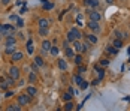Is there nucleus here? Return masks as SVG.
I'll use <instances>...</instances> for the list:
<instances>
[{
	"label": "nucleus",
	"mask_w": 130,
	"mask_h": 111,
	"mask_svg": "<svg viewBox=\"0 0 130 111\" xmlns=\"http://www.w3.org/2000/svg\"><path fill=\"white\" fill-rule=\"evenodd\" d=\"M26 12H27V8H26V6H23V8L19 9V14H26Z\"/></svg>",
	"instance_id": "nucleus-39"
},
{
	"label": "nucleus",
	"mask_w": 130,
	"mask_h": 111,
	"mask_svg": "<svg viewBox=\"0 0 130 111\" xmlns=\"http://www.w3.org/2000/svg\"><path fill=\"white\" fill-rule=\"evenodd\" d=\"M106 51H108L109 54H117V53H118V48H115L114 45H112V47L109 45V47H106Z\"/></svg>",
	"instance_id": "nucleus-16"
},
{
	"label": "nucleus",
	"mask_w": 130,
	"mask_h": 111,
	"mask_svg": "<svg viewBox=\"0 0 130 111\" xmlns=\"http://www.w3.org/2000/svg\"><path fill=\"white\" fill-rule=\"evenodd\" d=\"M0 35H2V33H0Z\"/></svg>",
	"instance_id": "nucleus-45"
},
{
	"label": "nucleus",
	"mask_w": 130,
	"mask_h": 111,
	"mask_svg": "<svg viewBox=\"0 0 130 111\" xmlns=\"http://www.w3.org/2000/svg\"><path fill=\"white\" fill-rule=\"evenodd\" d=\"M19 17L18 15H15V14H12V15H9V21H16Z\"/></svg>",
	"instance_id": "nucleus-34"
},
{
	"label": "nucleus",
	"mask_w": 130,
	"mask_h": 111,
	"mask_svg": "<svg viewBox=\"0 0 130 111\" xmlns=\"http://www.w3.org/2000/svg\"><path fill=\"white\" fill-rule=\"evenodd\" d=\"M54 8V3H51V2H44V11H49V9H52Z\"/></svg>",
	"instance_id": "nucleus-15"
},
{
	"label": "nucleus",
	"mask_w": 130,
	"mask_h": 111,
	"mask_svg": "<svg viewBox=\"0 0 130 111\" xmlns=\"http://www.w3.org/2000/svg\"><path fill=\"white\" fill-rule=\"evenodd\" d=\"M72 44H73V50H75L76 53H82V44L79 42V39H75Z\"/></svg>",
	"instance_id": "nucleus-5"
},
{
	"label": "nucleus",
	"mask_w": 130,
	"mask_h": 111,
	"mask_svg": "<svg viewBox=\"0 0 130 111\" xmlns=\"http://www.w3.org/2000/svg\"><path fill=\"white\" fill-rule=\"evenodd\" d=\"M73 81H75V83H76V84L79 86V84L82 83V77H81V74H78V75H75V77H73Z\"/></svg>",
	"instance_id": "nucleus-24"
},
{
	"label": "nucleus",
	"mask_w": 130,
	"mask_h": 111,
	"mask_svg": "<svg viewBox=\"0 0 130 111\" xmlns=\"http://www.w3.org/2000/svg\"><path fill=\"white\" fill-rule=\"evenodd\" d=\"M9 77H12L14 80H18V77H19V68L11 66L9 68Z\"/></svg>",
	"instance_id": "nucleus-3"
},
{
	"label": "nucleus",
	"mask_w": 130,
	"mask_h": 111,
	"mask_svg": "<svg viewBox=\"0 0 130 111\" xmlns=\"http://www.w3.org/2000/svg\"><path fill=\"white\" fill-rule=\"evenodd\" d=\"M87 39H88V42H90V44H93V45H94V44H97V36H96V35H87Z\"/></svg>",
	"instance_id": "nucleus-9"
},
{
	"label": "nucleus",
	"mask_w": 130,
	"mask_h": 111,
	"mask_svg": "<svg viewBox=\"0 0 130 111\" xmlns=\"http://www.w3.org/2000/svg\"><path fill=\"white\" fill-rule=\"evenodd\" d=\"M88 27H90V30H93V33H99V32H100L99 21H93V20H90V21H88Z\"/></svg>",
	"instance_id": "nucleus-1"
},
{
	"label": "nucleus",
	"mask_w": 130,
	"mask_h": 111,
	"mask_svg": "<svg viewBox=\"0 0 130 111\" xmlns=\"http://www.w3.org/2000/svg\"><path fill=\"white\" fill-rule=\"evenodd\" d=\"M58 68H60L61 71H66V69H67V63H66L63 59H58Z\"/></svg>",
	"instance_id": "nucleus-14"
},
{
	"label": "nucleus",
	"mask_w": 130,
	"mask_h": 111,
	"mask_svg": "<svg viewBox=\"0 0 130 111\" xmlns=\"http://www.w3.org/2000/svg\"><path fill=\"white\" fill-rule=\"evenodd\" d=\"M5 96H6V98H11V96H14V92H12V90H8V92L5 93Z\"/></svg>",
	"instance_id": "nucleus-38"
},
{
	"label": "nucleus",
	"mask_w": 130,
	"mask_h": 111,
	"mask_svg": "<svg viewBox=\"0 0 130 111\" xmlns=\"http://www.w3.org/2000/svg\"><path fill=\"white\" fill-rule=\"evenodd\" d=\"M84 5L85 6H90V8H96V6H99V0H84Z\"/></svg>",
	"instance_id": "nucleus-6"
},
{
	"label": "nucleus",
	"mask_w": 130,
	"mask_h": 111,
	"mask_svg": "<svg viewBox=\"0 0 130 111\" xmlns=\"http://www.w3.org/2000/svg\"><path fill=\"white\" fill-rule=\"evenodd\" d=\"M106 3H109V5H112V3H114V0H106Z\"/></svg>",
	"instance_id": "nucleus-42"
},
{
	"label": "nucleus",
	"mask_w": 130,
	"mask_h": 111,
	"mask_svg": "<svg viewBox=\"0 0 130 111\" xmlns=\"http://www.w3.org/2000/svg\"><path fill=\"white\" fill-rule=\"evenodd\" d=\"M18 104H19V105H29V104H30V95L27 93V95L18 96Z\"/></svg>",
	"instance_id": "nucleus-2"
},
{
	"label": "nucleus",
	"mask_w": 130,
	"mask_h": 111,
	"mask_svg": "<svg viewBox=\"0 0 130 111\" xmlns=\"http://www.w3.org/2000/svg\"><path fill=\"white\" fill-rule=\"evenodd\" d=\"M9 2H11V0H2V3H3V5H9Z\"/></svg>",
	"instance_id": "nucleus-41"
},
{
	"label": "nucleus",
	"mask_w": 130,
	"mask_h": 111,
	"mask_svg": "<svg viewBox=\"0 0 130 111\" xmlns=\"http://www.w3.org/2000/svg\"><path fill=\"white\" fill-rule=\"evenodd\" d=\"M15 50H14V45H6V54H14Z\"/></svg>",
	"instance_id": "nucleus-26"
},
{
	"label": "nucleus",
	"mask_w": 130,
	"mask_h": 111,
	"mask_svg": "<svg viewBox=\"0 0 130 111\" xmlns=\"http://www.w3.org/2000/svg\"><path fill=\"white\" fill-rule=\"evenodd\" d=\"M64 110H73V102H72V101H67V102H66V105H64Z\"/></svg>",
	"instance_id": "nucleus-25"
},
{
	"label": "nucleus",
	"mask_w": 130,
	"mask_h": 111,
	"mask_svg": "<svg viewBox=\"0 0 130 111\" xmlns=\"http://www.w3.org/2000/svg\"><path fill=\"white\" fill-rule=\"evenodd\" d=\"M87 87H88V83H87V81H84V80H82V83H81V84H79V89H81V90H85V89H87Z\"/></svg>",
	"instance_id": "nucleus-31"
},
{
	"label": "nucleus",
	"mask_w": 130,
	"mask_h": 111,
	"mask_svg": "<svg viewBox=\"0 0 130 111\" xmlns=\"http://www.w3.org/2000/svg\"><path fill=\"white\" fill-rule=\"evenodd\" d=\"M72 95H73V93H70V92H69V93H64V95H63V99H64V101H72Z\"/></svg>",
	"instance_id": "nucleus-29"
},
{
	"label": "nucleus",
	"mask_w": 130,
	"mask_h": 111,
	"mask_svg": "<svg viewBox=\"0 0 130 111\" xmlns=\"http://www.w3.org/2000/svg\"><path fill=\"white\" fill-rule=\"evenodd\" d=\"M100 65H102V66H108V65H109V60H106V59H103V60L100 62Z\"/></svg>",
	"instance_id": "nucleus-37"
},
{
	"label": "nucleus",
	"mask_w": 130,
	"mask_h": 111,
	"mask_svg": "<svg viewBox=\"0 0 130 111\" xmlns=\"http://www.w3.org/2000/svg\"><path fill=\"white\" fill-rule=\"evenodd\" d=\"M78 72H79V74H84V72H85V66H81V65H79V68H78Z\"/></svg>",
	"instance_id": "nucleus-36"
},
{
	"label": "nucleus",
	"mask_w": 130,
	"mask_h": 111,
	"mask_svg": "<svg viewBox=\"0 0 130 111\" xmlns=\"http://www.w3.org/2000/svg\"><path fill=\"white\" fill-rule=\"evenodd\" d=\"M126 101H130V96H127V98H126Z\"/></svg>",
	"instance_id": "nucleus-43"
},
{
	"label": "nucleus",
	"mask_w": 130,
	"mask_h": 111,
	"mask_svg": "<svg viewBox=\"0 0 130 111\" xmlns=\"http://www.w3.org/2000/svg\"><path fill=\"white\" fill-rule=\"evenodd\" d=\"M32 69H33V71H34V72H36V71L39 69V66H37V65H36V63H33V65H32Z\"/></svg>",
	"instance_id": "nucleus-40"
},
{
	"label": "nucleus",
	"mask_w": 130,
	"mask_h": 111,
	"mask_svg": "<svg viewBox=\"0 0 130 111\" xmlns=\"http://www.w3.org/2000/svg\"><path fill=\"white\" fill-rule=\"evenodd\" d=\"M11 57H12V60H14V62H19V60L23 59V53H19V51H15L14 54H11Z\"/></svg>",
	"instance_id": "nucleus-7"
},
{
	"label": "nucleus",
	"mask_w": 130,
	"mask_h": 111,
	"mask_svg": "<svg viewBox=\"0 0 130 111\" xmlns=\"http://www.w3.org/2000/svg\"><path fill=\"white\" fill-rule=\"evenodd\" d=\"M88 17H90V20H93V21H100V18H102V15L99 14L97 11H93V9L88 11Z\"/></svg>",
	"instance_id": "nucleus-4"
},
{
	"label": "nucleus",
	"mask_w": 130,
	"mask_h": 111,
	"mask_svg": "<svg viewBox=\"0 0 130 111\" xmlns=\"http://www.w3.org/2000/svg\"><path fill=\"white\" fill-rule=\"evenodd\" d=\"M15 24H16V27H23V26H24V20H23V18H18L15 21Z\"/></svg>",
	"instance_id": "nucleus-28"
},
{
	"label": "nucleus",
	"mask_w": 130,
	"mask_h": 111,
	"mask_svg": "<svg viewBox=\"0 0 130 111\" xmlns=\"http://www.w3.org/2000/svg\"><path fill=\"white\" fill-rule=\"evenodd\" d=\"M15 44H16V39L12 35H9V36L6 38V45H15Z\"/></svg>",
	"instance_id": "nucleus-10"
},
{
	"label": "nucleus",
	"mask_w": 130,
	"mask_h": 111,
	"mask_svg": "<svg viewBox=\"0 0 130 111\" xmlns=\"http://www.w3.org/2000/svg\"><path fill=\"white\" fill-rule=\"evenodd\" d=\"M127 53H129V56H130V48H129V50H127Z\"/></svg>",
	"instance_id": "nucleus-44"
},
{
	"label": "nucleus",
	"mask_w": 130,
	"mask_h": 111,
	"mask_svg": "<svg viewBox=\"0 0 130 111\" xmlns=\"http://www.w3.org/2000/svg\"><path fill=\"white\" fill-rule=\"evenodd\" d=\"M64 53H66V56H67V57H75V51H73L72 48L66 47L64 48Z\"/></svg>",
	"instance_id": "nucleus-13"
},
{
	"label": "nucleus",
	"mask_w": 130,
	"mask_h": 111,
	"mask_svg": "<svg viewBox=\"0 0 130 111\" xmlns=\"http://www.w3.org/2000/svg\"><path fill=\"white\" fill-rule=\"evenodd\" d=\"M8 110H9V111H19V110H21V107H19V105H11Z\"/></svg>",
	"instance_id": "nucleus-30"
},
{
	"label": "nucleus",
	"mask_w": 130,
	"mask_h": 111,
	"mask_svg": "<svg viewBox=\"0 0 130 111\" xmlns=\"http://www.w3.org/2000/svg\"><path fill=\"white\" fill-rule=\"evenodd\" d=\"M27 53H29V54H33V41L32 39L27 42Z\"/></svg>",
	"instance_id": "nucleus-20"
},
{
	"label": "nucleus",
	"mask_w": 130,
	"mask_h": 111,
	"mask_svg": "<svg viewBox=\"0 0 130 111\" xmlns=\"http://www.w3.org/2000/svg\"><path fill=\"white\" fill-rule=\"evenodd\" d=\"M81 62H82V56H81V54H76V56H75V63L79 66V65H81Z\"/></svg>",
	"instance_id": "nucleus-27"
},
{
	"label": "nucleus",
	"mask_w": 130,
	"mask_h": 111,
	"mask_svg": "<svg viewBox=\"0 0 130 111\" xmlns=\"http://www.w3.org/2000/svg\"><path fill=\"white\" fill-rule=\"evenodd\" d=\"M27 93H29L30 96H36L37 89H36V87H33V86H30V87H27Z\"/></svg>",
	"instance_id": "nucleus-12"
},
{
	"label": "nucleus",
	"mask_w": 130,
	"mask_h": 111,
	"mask_svg": "<svg viewBox=\"0 0 130 111\" xmlns=\"http://www.w3.org/2000/svg\"><path fill=\"white\" fill-rule=\"evenodd\" d=\"M39 35L45 38V36L48 35V27H39Z\"/></svg>",
	"instance_id": "nucleus-18"
},
{
	"label": "nucleus",
	"mask_w": 130,
	"mask_h": 111,
	"mask_svg": "<svg viewBox=\"0 0 130 111\" xmlns=\"http://www.w3.org/2000/svg\"><path fill=\"white\" fill-rule=\"evenodd\" d=\"M36 80H37V77H36V74H30V75H29V81H30V83H34V81H36Z\"/></svg>",
	"instance_id": "nucleus-32"
},
{
	"label": "nucleus",
	"mask_w": 130,
	"mask_h": 111,
	"mask_svg": "<svg viewBox=\"0 0 130 111\" xmlns=\"http://www.w3.org/2000/svg\"><path fill=\"white\" fill-rule=\"evenodd\" d=\"M48 26H49L48 18H40V20H39V27H48Z\"/></svg>",
	"instance_id": "nucleus-11"
},
{
	"label": "nucleus",
	"mask_w": 130,
	"mask_h": 111,
	"mask_svg": "<svg viewBox=\"0 0 130 111\" xmlns=\"http://www.w3.org/2000/svg\"><path fill=\"white\" fill-rule=\"evenodd\" d=\"M34 63L37 65L39 68H42V66H44V60H42V57H34Z\"/></svg>",
	"instance_id": "nucleus-22"
},
{
	"label": "nucleus",
	"mask_w": 130,
	"mask_h": 111,
	"mask_svg": "<svg viewBox=\"0 0 130 111\" xmlns=\"http://www.w3.org/2000/svg\"><path fill=\"white\" fill-rule=\"evenodd\" d=\"M115 36H117L118 39H123V38H124L126 35H123V33H121V32H115Z\"/></svg>",
	"instance_id": "nucleus-35"
},
{
	"label": "nucleus",
	"mask_w": 130,
	"mask_h": 111,
	"mask_svg": "<svg viewBox=\"0 0 130 111\" xmlns=\"http://www.w3.org/2000/svg\"><path fill=\"white\" fill-rule=\"evenodd\" d=\"M114 47H115V48H118V50H120V48L123 47V41L117 38V39H115V41H114Z\"/></svg>",
	"instance_id": "nucleus-21"
},
{
	"label": "nucleus",
	"mask_w": 130,
	"mask_h": 111,
	"mask_svg": "<svg viewBox=\"0 0 130 111\" xmlns=\"http://www.w3.org/2000/svg\"><path fill=\"white\" fill-rule=\"evenodd\" d=\"M76 23H78L79 26H81V24H84V17H82L81 14H79V15L76 17Z\"/></svg>",
	"instance_id": "nucleus-33"
},
{
	"label": "nucleus",
	"mask_w": 130,
	"mask_h": 111,
	"mask_svg": "<svg viewBox=\"0 0 130 111\" xmlns=\"http://www.w3.org/2000/svg\"><path fill=\"white\" fill-rule=\"evenodd\" d=\"M75 39H76V38H75V35H73V32L70 30V32L67 33V41H69V42H73Z\"/></svg>",
	"instance_id": "nucleus-23"
},
{
	"label": "nucleus",
	"mask_w": 130,
	"mask_h": 111,
	"mask_svg": "<svg viewBox=\"0 0 130 111\" xmlns=\"http://www.w3.org/2000/svg\"><path fill=\"white\" fill-rule=\"evenodd\" d=\"M72 32H73V35H75V38H76V39H81V38H82V33H81L79 29H72Z\"/></svg>",
	"instance_id": "nucleus-19"
},
{
	"label": "nucleus",
	"mask_w": 130,
	"mask_h": 111,
	"mask_svg": "<svg viewBox=\"0 0 130 111\" xmlns=\"http://www.w3.org/2000/svg\"><path fill=\"white\" fill-rule=\"evenodd\" d=\"M51 47H52V44H51L49 41H44V42H42V50H44V51L48 53L49 50H51Z\"/></svg>",
	"instance_id": "nucleus-8"
},
{
	"label": "nucleus",
	"mask_w": 130,
	"mask_h": 111,
	"mask_svg": "<svg viewBox=\"0 0 130 111\" xmlns=\"http://www.w3.org/2000/svg\"><path fill=\"white\" fill-rule=\"evenodd\" d=\"M49 53H51L52 56H58V53H60V50H58V47H55V45H52V47H51V50H49Z\"/></svg>",
	"instance_id": "nucleus-17"
}]
</instances>
